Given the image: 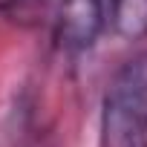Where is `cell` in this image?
<instances>
[{"label": "cell", "mask_w": 147, "mask_h": 147, "mask_svg": "<svg viewBox=\"0 0 147 147\" xmlns=\"http://www.w3.org/2000/svg\"><path fill=\"white\" fill-rule=\"evenodd\" d=\"M98 147H147V55L127 61L110 81Z\"/></svg>", "instance_id": "6da1fadb"}, {"label": "cell", "mask_w": 147, "mask_h": 147, "mask_svg": "<svg viewBox=\"0 0 147 147\" xmlns=\"http://www.w3.org/2000/svg\"><path fill=\"white\" fill-rule=\"evenodd\" d=\"M3 9L20 23H43L66 52L90 49L107 23L104 0H9Z\"/></svg>", "instance_id": "7a4b0ae2"}, {"label": "cell", "mask_w": 147, "mask_h": 147, "mask_svg": "<svg viewBox=\"0 0 147 147\" xmlns=\"http://www.w3.org/2000/svg\"><path fill=\"white\" fill-rule=\"evenodd\" d=\"M107 20L124 40L147 38V0H110Z\"/></svg>", "instance_id": "3957f363"}]
</instances>
